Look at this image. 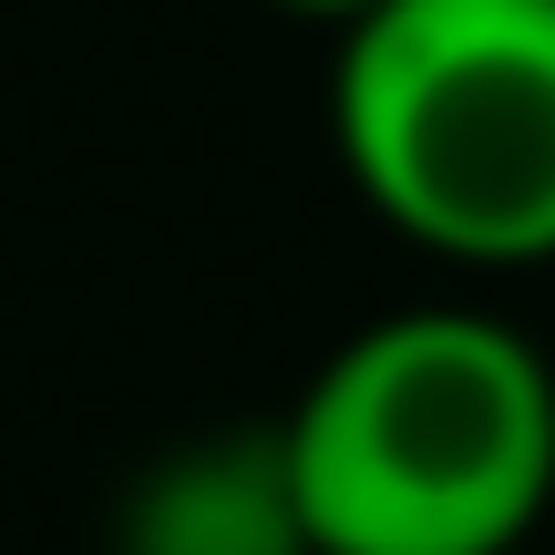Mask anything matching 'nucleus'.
<instances>
[{"label": "nucleus", "instance_id": "nucleus-1", "mask_svg": "<svg viewBox=\"0 0 555 555\" xmlns=\"http://www.w3.org/2000/svg\"><path fill=\"white\" fill-rule=\"evenodd\" d=\"M319 555H515L555 504V371L483 309H391L278 422Z\"/></svg>", "mask_w": 555, "mask_h": 555}, {"label": "nucleus", "instance_id": "nucleus-2", "mask_svg": "<svg viewBox=\"0 0 555 555\" xmlns=\"http://www.w3.org/2000/svg\"><path fill=\"white\" fill-rule=\"evenodd\" d=\"M330 134L360 206L453 268L555 258V0H380L339 31Z\"/></svg>", "mask_w": 555, "mask_h": 555}, {"label": "nucleus", "instance_id": "nucleus-3", "mask_svg": "<svg viewBox=\"0 0 555 555\" xmlns=\"http://www.w3.org/2000/svg\"><path fill=\"white\" fill-rule=\"evenodd\" d=\"M114 555H319L278 422L155 453L114 504Z\"/></svg>", "mask_w": 555, "mask_h": 555}, {"label": "nucleus", "instance_id": "nucleus-4", "mask_svg": "<svg viewBox=\"0 0 555 555\" xmlns=\"http://www.w3.org/2000/svg\"><path fill=\"white\" fill-rule=\"evenodd\" d=\"M268 11H288V21H330V31H350L360 11H380V0H268Z\"/></svg>", "mask_w": 555, "mask_h": 555}]
</instances>
